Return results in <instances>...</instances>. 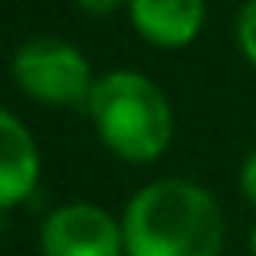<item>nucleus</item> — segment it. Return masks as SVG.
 <instances>
[{
  "label": "nucleus",
  "mask_w": 256,
  "mask_h": 256,
  "mask_svg": "<svg viewBox=\"0 0 256 256\" xmlns=\"http://www.w3.org/2000/svg\"><path fill=\"white\" fill-rule=\"evenodd\" d=\"M120 221L126 256H221L224 249L221 204L207 186L182 176L140 186Z\"/></svg>",
  "instance_id": "obj_1"
},
{
  "label": "nucleus",
  "mask_w": 256,
  "mask_h": 256,
  "mask_svg": "<svg viewBox=\"0 0 256 256\" xmlns=\"http://www.w3.org/2000/svg\"><path fill=\"white\" fill-rule=\"evenodd\" d=\"M84 112L98 144L126 165L158 162L176 134V112L162 84L126 67L98 74Z\"/></svg>",
  "instance_id": "obj_2"
},
{
  "label": "nucleus",
  "mask_w": 256,
  "mask_h": 256,
  "mask_svg": "<svg viewBox=\"0 0 256 256\" xmlns=\"http://www.w3.org/2000/svg\"><path fill=\"white\" fill-rule=\"evenodd\" d=\"M8 70L25 98L53 109H84L98 81L88 56L60 36H32L18 42Z\"/></svg>",
  "instance_id": "obj_3"
},
{
  "label": "nucleus",
  "mask_w": 256,
  "mask_h": 256,
  "mask_svg": "<svg viewBox=\"0 0 256 256\" xmlns=\"http://www.w3.org/2000/svg\"><path fill=\"white\" fill-rule=\"evenodd\" d=\"M39 256H126L123 221L92 200H67L39 224Z\"/></svg>",
  "instance_id": "obj_4"
},
{
  "label": "nucleus",
  "mask_w": 256,
  "mask_h": 256,
  "mask_svg": "<svg viewBox=\"0 0 256 256\" xmlns=\"http://www.w3.org/2000/svg\"><path fill=\"white\" fill-rule=\"evenodd\" d=\"M42 179V151L22 116L0 106V210H14L36 196Z\"/></svg>",
  "instance_id": "obj_5"
},
{
  "label": "nucleus",
  "mask_w": 256,
  "mask_h": 256,
  "mask_svg": "<svg viewBox=\"0 0 256 256\" xmlns=\"http://www.w3.org/2000/svg\"><path fill=\"white\" fill-rule=\"evenodd\" d=\"M134 32L158 50H186L207 22V0H126Z\"/></svg>",
  "instance_id": "obj_6"
},
{
  "label": "nucleus",
  "mask_w": 256,
  "mask_h": 256,
  "mask_svg": "<svg viewBox=\"0 0 256 256\" xmlns=\"http://www.w3.org/2000/svg\"><path fill=\"white\" fill-rule=\"evenodd\" d=\"M235 46L249 67H256V0H246L235 14Z\"/></svg>",
  "instance_id": "obj_7"
},
{
  "label": "nucleus",
  "mask_w": 256,
  "mask_h": 256,
  "mask_svg": "<svg viewBox=\"0 0 256 256\" xmlns=\"http://www.w3.org/2000/svg\"><path fill=\"white\" fill-rule=\"evenodd\" d=\"M238 193L246 196V204H252L256 207V148L242 158V165H238Z\"/></svg>",
  "instance_id": "obj_8"
},
{
  "label": "nucleus",
  "mask_w": 256,
  "mask_h": 256,
  "mask_svg": "<svg viewBox=\"0 0 256 256\" xmlns=\"http://www.w3.org/2000/svg\"><path fill=\"white\" fill-rule=\"evenodd\" d=\"M74 4L92 18H109L116 11H126V0H74Z\"/></svg>",
  "instance_id": "obj_9"
},
{
  "label": "nucleus",
  "mask_w": 256,
  "mask_h": 256,
  "mask_svg": "<svg viewBox=\"0 0 256 256\" xmlns=\"http://www.w3.org/2000/svg\"><path fill=\"white\" fill-rule=\"evenodd\" d=\"M249 256H256V224H252V232H249Z\"/></svg>",
  "instance_id": "obj_10"
},
{
  "label": "nucleus",
  "mask_w": 256,
  "mask_h": 256,
  "mask_svg": "<svg viewBox=\"0 0 256 256\" xmlns=\"http://www.w3.org/2000/svg\"><path fill=\"white\" fill-rule=\"evenodd\" d=\"M4 214H8V210H0V228H4Z\"/></svg>",
  "instance_id": "obj_11"
}]
</instances>
